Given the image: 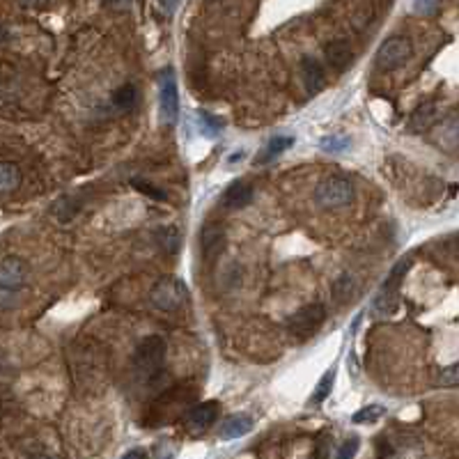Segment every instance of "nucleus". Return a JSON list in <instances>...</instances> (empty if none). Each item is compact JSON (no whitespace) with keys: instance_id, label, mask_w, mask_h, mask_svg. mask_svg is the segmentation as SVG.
Instances as JSON below:
<instances>
[{"instance_id":"19","label":"nucleus","mask_w":459,"mask_h":459,"mask_svg":"<svg viewBox=\"0 0 459 459\" xmlns=\"http://www.w3.org/2000/svg\"><path fill=\"white\" fill-rule=\"evenodd\" d=\"M354 289H356L354 278L349 273H342L336 278V282H333V299H336L338 303H345L347 299H352Z\"/></svg>"},{"instance_id":"8","label":"nucleus","mask_w":459,"mask_h":459,"mask_svg":"<svg viewBox=\"0 0 459 459\" xmlns=\"http://www.w3.org/2000/svg\"><path fill=\"white\" fill-rule=\"evenodd\" d=\"M219 416H221V404L219 402H203V404L191 409V411L186 413V418H184V423H186L189 432L200 434V432L210 430L212 425L219 420Z\"/></svg>"},{"instance_id":"14","label":"nucleus","mask_w":459,"mask_h":459,"mask_svg":"<svg viewBox=\"0 0 459 459\" xmlns=\"http://www.w3.org/2000/svg\"><path fill=\"white\" fill-rule=\"evenodd\" d=\"M250 430H253V418H250L248 413H235V416H230V418H225V423L219 430V437L225 441H232V439L244 437Z\"/></svg>"},{"instance_id":"11","label":"nucleus","mask_w":459,"mask_h":459,"mask_svg":"<svg viewBox=\"0 0 459 459\" xmlns=\"http://www.w3.org/2000/svg\"><path fill=\"white\" fill-rule=\"evenodd\" d=\"M253 196H255V191H253L250 184L235 181V184H230V186L225 189V193L221 198V205L225 207V210H241V207L253 203Z\"/></svg>"},{"instance_id":"26","label":"nucleus","mask_w":459,"mask_h":459,"mask_svg":"<svg viewBox=\"0 0 459 459\" xmlns=\"http://www.w3.org/2000/svg\"><path fill=\"white\" fill-rule=\"evenodd\" d=\"M133 184H136V189L143 191L145 196H152V198H158V200H163V198H165V193H161V191H156L154 186H145V181H133Z\"/></svg>"},{"instance_id":"5","label":"nucleus","mask_w":459,"mask_h":459,"mask_svg":"<svg viewBox=\"0 0 459 459\" xmlns=\"http://www.w3.org/2000/svg\"><path fill=\"white\" fill-rule=\"evenodd\" d=\"M411 53H413L411 39L404 35H393L379 46L374 62H377V67L383 71H393V69H399V67L411 57Z\"/></svg>"},{"instance_id":"25","label":"nucleus","mask_w":459,"mask_h":459,"mask_svg":"<svg viewBox=\"0 0 459 459\" xmlns=\"http://www.w3.org/2000/svg\"><path fill=\"white\" fill-rule=\"evenodd\" d=\"M358 446H361V441H358L356 437H354V439H347L345 444L340 446L336 459H354L356 453H358Z\"/></svg>"},{"instance_id":"20","label":"nucleus","mask_w":459,"mask_h":459,"mask_svg":"<svg viewBox=\"0 0 459 459\" xmlns=\"http://www.w3.org/2000/svg\"><path fill=\"white\" fill-rule=\"evenodd\" d=\"M333 383H336V367H331V370L320 379V383H317L315 393H313V397H310V404H322L324 399L331 395Z\"/></svg>"},{"instance_id":"9","label":"nucleus","mask_w":459,"mask_h":459,"mask_svg":"<svg viewBox=\"0 0 459 459\" xmlns=\"http://www.w3.org/2000/svg\"><path fill=\"white\" fill-rule=\"evenodd\" d=\"M28 278V266L19 257H3L0 260V289H19Z\"/></svg>"},{"instance_id":"28","label":"nucleus","mask_w":459,"mask_h":459,"mask_svg":"<svg viewBox=\"0 0 459 459\" xmlns=\"http://www.w3.org/2000/svg\"><path fill=\"white\" fill-rule=\"evenodd\" d=\"M122 459H147V453L143 448H133V450H129V453H124Z\"/></svg>"},{"instance_id":"16","label":"nucleus","mask_w":459,"mask_h":459,"mask_svg":"<svg viewBox=\"0 0 459 459\" xmlns=\"http://www.w3.org/2000/svg\"><path fill=\"white\" fill-rule=\"evenodd\" d=\"M292 143H294V138H292V136H273L269 143L262 147V152L255 156V165L271 163L275 156H280L287 147H292Z\"/></svg>"},{"instance_id":"22","label":"nucleus","mask_w":459,"mask_h":459,"mask_svg":"<svg viewBox=\"0 0 459 459\" xmlns=\"http://www.w3.org/2000/svg\"><path fill=\"white\" fill-rule=\"evenodd\" d=\"M158 244L163 246L165 253H177L179 248V232L174 228H161L158 230Z\"/></svg>"},{"instance_id":"10","label":"nucleus","mask_w":459,"mask_h":459,"mask_svg":"<svg viewBox=\"0 0 459 459\" xmlns=\"http://www.w3.org/2000/svg\"><path fill=\"white\" fill-rule=\"evenodd\" d=\"M301 78L303 85L310 95H317L324 85H327V74H324L322 62L313 55H303L301 60Z\"/></svg>"},{"instance_id":"1","label":"nucleus","mask_w":459,"mask_h":459,"mask_svg":"<svg viewBox=\"0 0 459 459\" xmlns=\"http://www.w3.org/2000/svg\"><path fill=\"white\" fill-rule=\"evenodd\" d=\"M411 269V260L404 257L402 262H397L393 266V271L388 273V278L383 280V285L379 287L377 296L372 299V313L377 317H388L397 310L399 306V287L404 282V275Z\"/></svg>"},{"instance_id":"4","label":"nucleus","mask_w":459,"mask_h":459,"mask_svg":"<svg viewBox=\"0 0 459 459\" xmlns=\"http://www.w3.org/2000/svg\"><path fill=\"white\" fill-rule=\"evenodd\" d=\"M149 301L154 308L163 313H174L186 303V287L179 278L174 275H163L161 280H156V285L149 292Z\"/></svg>"},{"instance_id":"23","label":"nucleus","mask_w":459,"mask_h":459,"mask_svg":"<svg viewBox=\"0 0 459 459\" xmlns=\"http://www.w3.org/2000/svg\"><path fill=\"white\" fill-rule=\"evenodd\" d=\"M347 147H349V138L345 136H329L322 140V149L329 154H342L347 152Z\"/></svg>"},{"instance_id":"21","label":"nucleus","mask_w":459,"mask_h":459,"mask_svg":"<svg viewBox=\"0 0 459 459\" xmlns=\"http://www.w3.org/2000/svg\"><path fill=\"white\" fill-rule=\"evenodd\" d=\"M383 413H386V409H383L381 404H367V406L361 409V411H356L352 416V423H356V425H370V423H377Z\"/></svg>"},{"instance_id":"18","label":"nucleus","mask_w":459,"mask_h":459,"mask_svg":"<svg viewBox=\"0 0 459 459\" xmlns=\"http://www.w3.org/2000/svg\"><path fill=\"white\" fill-rule=\"evenodd\" d=\"M21 184V172L14 163H0V193L14 191Z\"/></svg>"},{"instance_id":"27","label":"nucleus","mask_w":459,"mask_h":459,"mask_svg":"<svg viewBox=\"0 0 459 459\" xmlns=\"http://www.w3.org/2000/svg\"><path fill=\"white\" fill-rule=\"evenodd\" d=\"M329 455H331V446H329V441H322V444L315 448L313 459H329Z\"/></svg>"},{"instance_id":"13","label":"nucleus","mask_w":459,"mask_h":459,"mask_svg":"<svg viewBox=\"0 0 459 459\" xmlns=\"http://www.w3.org/2000/svg\"><path fill=\"white\" fill-rule=\"evenodd\" d=\"M439 120V104H423L418 111H413V115L409 118L406 122V129L411 133H420V131H427L434 127V122Z\"/></svg>"},{"instance_id":"7","label":"nucleus","mask_w":459,"mask_h":459,"mask_svg":"<svg viewBox=\"0 0 459 459\" xmlns=\"http://www.w3.org/2000/svg\"><path fill=\"white\" fill-rule=\"evenodd\" d=\"M158 90H161V120L165 124H177L179 118V95H177V81L172 71H163L158 78Z\"/></svg>"},{"instance_id":"29","label":"nucleus","mask_w":459,"mask_h":459,"mask_svg":"<svg viewBox=\"0 0 459 459\" xmlns=\"http://www.w3.org/2000/svg\"><path fill=\"white\" fill-rule=\"evenodd\" d=\"M450 253H453V257H457V260H459V235L453 237V241H450Z\"/></svg>"},{"instance_id":"6","label":"nucleus","mask_w":459,"mask_h":459,"mask_svg":"<svg viewBox=\"0 0 459 459\" xmlns=\"http://www.w3.org/2000/svg\"><path fill=\"white\" fill-rule=\"evenodd\" d=\"M324 320H327V308L322 303H308L301 310H296L289 317L287 329L292 331V336H296L299 340H306L322 327Z\"/></svg>"},{"instance_id":"15","label":"nucleus","mask_w":459,"mask_h":459,"mask_svg":"<svg viewBox=\"0 0 459 459\" xmlns=\"http://www.w3.org/2000/svg\"><path fill=\"white\" fill-rule=\"evenodd\" d=\"M434 140L444 147V149H453V147H459V113L453 115V118H448L441 127L434 133Z\"/></svg>"},{"instance_id":"2","label":"nucleus","mask_w":459,"mask_h":459,"mask_svg":"<svg viewBox=\"0 0 459 459\" xmlns=\"http://www.w3.org/2000/svg\"><path fill=\"white\" fill-rule=\"evenodd\" d=\"M165 354H168V345H165L163 338L158 336H147L140 340V345L136 347V356H133V367L140 377H154V374L161 370V365L165 361Z\"/></svg>"},{"instance_id":"12","label":"nucleus","mask_w":459,"mask_h":459,"mask_svg":"<svg viewBox=\"0 0 459 459\" xmlns=\"http://www.w3.org/2000/svg\"><path fill=\"white\" fill-rule=\"evenodd\" d=\"M324 55H327V62L333 67L336 71H345L349 62L354 60V48L349 41L345 39H336V41H331V44H327V48H324Z\"/></svg>"},{"instance_id":"30","label":"nucleus","mask_w":459,"mask_h":459,"mask_svg":"<svg viewBox=\"0 0 459 459\" xmlns=\"http://www.w3.org/2000/svg\"><path fill=\"white\" fill-rule=\"evenodd\" d=\"M416 10H418V12H437V5H423V3H418V5H416Z\"/></svg>"},{"instance_id":"3","label":"nucleus","mask_w":459,"mask_h":459,"mask_svg":"<svg viewBox=\"0 0 459 459\" xmlns=\"http://www.w3.org/2000/svg\"><path fill=\"white\" fill-rule=\"evenodd\" d=\"M356 198L354 184L347 177H327L317 184L315 200L324 210H340V207L352 205Z\"/></svg>"},{"instance_id":"24","label":"nucleus","mask_w":459,"mask_h":459,"mask_svg":"<svg viewBox=\"0 0 459 459\" xmlns=\"http://www.w3.org/2000/svg\"><path fill=\"white\" fill-rule=\"evenodd\" d=\"M439 386H444V388H457L459 386V363L446 367V370L439 374Z\"/></svg>"},{"instance_id":"17","label":"nucleus","mask_w":459,"mask_h":459,"mask_svg":"<svg viewBox=\"0 0 459 459\" xmlns=\"http://www.w3.org/2000/svg\"><path fill=\"white\" fill-rule=\"evenodd\" d=\"M136 104H138V88L133 85V83H124V85H120L113 92V106L118 108V111L127 113Z\"/></svg>"}]
</instances>
